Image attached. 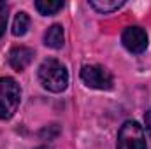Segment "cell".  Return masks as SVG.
Returning <instances> with one entry per match:
<instances>
[{"label":"cell","instance_id":"1","mask_svg":"<svg viewBox=\"0 0 151 149\" xmlns=\"http://www.w3.org/2000/svg\"><path fill=\"white\" fill-rule=\"evenodd\" d=\"M39 81L47 91L62 93L69 84V72L63 63L55 58H47L39 67Z\"/></svg>","mask_w":151,"mask_h":149},{"label":"cell","instance_id":"2","mask_svg":"<svg viewBox=\"0 0 151 149\" xmlns=\"http://www.w3.org/2000/svg\"><path fill=\"white\" fill-rule=\"evenodd\" d=\"M21 100L19 84L11 77L0 79V119H9L18 111Z\"/></svg>","mask_w":151,"mask_h":149},{"label":"cell","instance_id":"3","mask_svg":"<svg viewBox=\"0 0 151 149\" xmlns=\"http://www.w3.org/2000/svg\"><path fill=\"white\" fill-rule=\"evenodd\" d=\"M118 149H146V135L137 121H125L118 133Z\"/></svg>","mask_w":151,"mask_h":149},{"label":"cell","instance_id":"4","mask_svg":"<svg viewBox=\"0 0 151 149\" xmlns=\"http://www.w3.org/2000/svg\"><path fill=\"white\" fill-rule=\"evenodd\" d=\"M81 79L86 86L95 90H111L113 75L100 65H84L81 69Z\"/></svg>","mask_w":151,"mask_h":149},{"label":"cell","instance_id":"5","mask_svg":"<svg viewBox=\"0 0 151 149\" xmlns=\"http://www.w3.org/2000/svg\"><path fill=\"white\" fill-rule=\"evenodd\" d=\"M121 42L130 53L139 54L148 47V35L141 27H128L121 35Z\"/></svg>","mask_w":151,"mask_h":149},{"label":"cell","instance_id":"6","mask_svg":"<svg viewBox=\"0 0 151 149\" xmlns=\"http://www.w3.org/2000/svg\"><path fill=\"white\" fill-rule=\"evenodd\" d=\"M34 60V51L30 47H25V46H19V47H12L9 51V63L14 70L21 72L25 70L30 62Z\"/></svg>","mask_w":151,"mask_h":149},{"label":"cell","instance_id":"7","mask_svg":"<svg viewBox=\"0 0 151 149\" xmlns=\"http://www.w3.org/2000/svg\"><path fill=\"white\" fill-rule=\"evenodd\" d=\"M65 42V35H63V28L62 25H53L46 30L44 34V44L53 47V49H60Z\"/></svg>","mask_w":151,"mask_h":149},{"label":"cell","instance_id":"8","mask_svg":"<svg viewBox=\"0 0 151 149\" xmlns=\"http://www.w3.org/2000/svg\"><path fill=\"white\" fill-rule=\"evenodd\" d=\"M90 5L100 14H109L125 5V0H90Z\"/></svg>","mask_w":151,"mask_h":149},{"label":"cell","instance_id":"9","mask_svg":"<svg viewBox=\"0 0 151 149\" xmlns=\"http://www.w3.org/2000/svg\"><path fill=\"white\" fill-rule=\"evenodd\" d=\"M28 28H30V18H28V14L27 12H18L16 18H14V21H12V34L16 37H21V35H25L28 32Z\"/></svg>","mask_w":151,"mask_h":149},{"label":"cell","instance_id":"10","mask_svg":"<svg viewBox=\"0 0 151 149\" xmlns=\"http://www.w3.org/2000/svg\"><path fill=\"white\" fill-rule=\"evenodd\" d=\"M35 7H37V11L42 16H53L63 7V2H58V0H37Z\"/></svg>","mask_w":151,"mask_h":149},{"label":"cell","instance_id":"11","mask_svg":"<svg viewBox=\"0 0 151 149\" xmlns=\"http://www.w3.org/2000/svg\"><path fill=\"white\" fill-rule=\"evenodd\" d=\"M5 11H7V5H5L4 2H0V37H2L4 32H5V23H7V14H5Z\"/></svg>","mask_w":151,"mask_h":149},{"label":"cell","instance_id":"12","mask_svg":"<svg viewBox=\"0 0 151 149\" xmlns=\"http://www.w3.org/2000/svg\"><path fill=\"white\" fill-rule=\"evenodd\" d=\"M144 123H146V130H148V133L151 137V111H148L144 114Z\"/></svg>","mask_w":151,"mask_h":149},{"label":"cell","instance_id":"13","mask_svg":"<svg viewBox=\"0 0 151 149\" xmlns=\"http://www.w3.org/2000/svg\"><path fill=\"white\" fill-rule=\"evenodd\" d=\"M37 149H51V148H47V146H40V148H37Z\"/></svg>","mask_w":151,"mask_h":149}]
</instances>
